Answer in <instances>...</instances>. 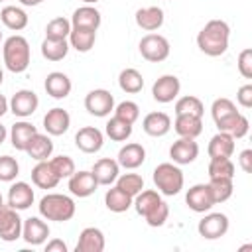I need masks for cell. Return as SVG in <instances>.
<instances>
[{"instance_id": "29", "label": "cell", "mask_w": 252, "mask_h": 252, "mask_svg": "<svg viewBox=\"0 0 252 252\" xmlns=\"http://www.w3.org/2000/svg\"><path fill=\"white\" fill-rule=\"evenodd\" d=\"M173 128L179 138H197L203 132V118L193 114H175Z\"/></svg>"}, {"instance_id": "2", "label": "cell", "mask_w": 252, "mask_h": 252, "mask_svg": "<svg viewBox=\"0 0 252 252\" xmlns=\"http://www.w3.org/2000/svg\"><path fill=\"white\" fill-rule=\"evenodd\" d=\"M132 207L136 209V213L140 217L146 219V222L154 228L158 226H163L167 217H169V207L167 203L161 199L159 191H154V189H142L134 201H132Z\"/></svg>"}, {"instance_id": "15", "label": "cell", "mask_w": 252, "mask_h": 252, "mask_svg": "<svg viewBox=\"0 0 252 252\" xmlns=\"http://www.w3.org/2000/svg\"><path fill=\"white\" fill-rule=\"evenodd\" d=\"M102 144H104V136L94 126H83L75 134V146L83 154H96V152H100Z\"/></svg>"}, {"instance_id": "16", "label": "cell", "mask_w": 252, "mask_h": 252, "mask_svg": "<svg viewBox=\"0 0 252 252\" xmlns=\"http://www.w3.org/2000/svg\"><path fill=\"white\" fill-rule=\"evenodd\" d=\"M33 199H35L33 189H32V185L26 183V181H16V183H12L10 189H8V205H10L12 209H16V211H26V209H30V207L33 205Z\"/></svg>"}, {"instance_id": "22", "label": "cell", "mask_w": 252, "mask_h": 252, "mask_svg": "<svg viewBox=\"0 0 252 252\" xmlns=\"http://www.w3.org/2000/svg\"><path fill=\"white\" fill-rule=\"evenodd\" d=\"M100 22H102L100 12L91 4L77 8L71 16V28H83V30H94L96 32L100 28Z\"/></svg>"}, {"instance_id": "53", "label": "cell", "mask_w": 252, "mask_h": 252, "mask_svg": "<svg viewBox=\"0 0 252 252\" xmlns=\"http://www.w3.org/2000/svg\"><path fill=\"white\" fill-rule=\"evenodd\" d=\"M83 2H85V4H96L98 0H83Z\"/></svg>"}, {"instance_id": "47", "label": "cell", "mask_w": 252, "mask_h": 252, "mask_svg": "<svg viewBox=\"0 0 252 252\" xmlns=\"http://www.w3.org/2000/svg\"><path fill=\"white\" fill-rule=\"evenodd\" d=\"M236 100H238V104H240L242 108H250V106H252V85H250V83H248V85H242V87L238 89Z\"/></svg>"}, {"instance_id": "37", "label": "cell", "mask_w": 252, "mask_h": 252, "mask_svg": "<svg viewBox=\"0 0 252 252\" xmlns=\"http://www.w3.org/2000/svg\"><path fill=\"white\" fill-rule=\"evenodd\" d=\"M207 185H209V191H211V195H213L215 205L228 201L230 195H232V191H234L232 177H211Z\"/></svg>"}, {"instance_id": "55", "label": "cell", "mask_w": 252, "mask_h": 252, "mask_svg": "<svg viewBox=\"0 0 252 252\" xmlns=\"http://www.w3.org/2000/svg\"><path fill=\"white\" fill-rule=\"evenodd\" d=\"M0 205H4V201H2V195H0Z\"/></svg>"}, {"instance_id": "20", "label": "cell", "mask_w": 252, "mask_h": 252, "mask_svg": "<svg viewBox=\"0 0 252 252\" xmlns=\"http://www.w3.org/2000/svg\"><path fill=\"white\" fill-rule=\"evenodd\" d=\"M104 246H106V240H104L102 230L96 226H87L79 234L75 252H102Z\"/></svg>"}, {"instance_id": "57", "label": "cell", "mask_w": 252, "mask_h": 252, "mask_svg": "<svg viewBox=\"0 0 252 252\" xmlns=\"http://www.w3.org/2000/svg\"><path fill=\"white\" fill-rule=\"evenodd\" d=\"M0 2H4V0H0Z\"/></svg>"}, {"instance_id": "21", "label": "cell", "mask_w": 252, "mask_h": 252, "mask_svg": "<svg viewBox=\"0 0 252 252\" xmlns=\"http://www.w3.org/2000/svg\"><path fill=\"white\" fill-rule=\"evenodd\" d=\"M116 161L124 169H138L146 161V150H144L142 144L130 142V144H126V146L120 148V152L116 156Z\"/></svg>"}, {"instance_id": "44", "label": "cell", "mask_w": 252, "mask_h": 252, "mask_svg": "<svg viewBox=\"0 0 252 252\" xmlns=\"http://www.w3.org/2000/svg\"><path fill=\"white\" fill-rule=\"evenodd\" d=\"M51 167L55 169V173L59 175V179H69L77 169H75V161L69 156H55L53 159H49Z\"/></svg>"}, {"instance_id": "11", "label": "cell", "mask_w": 252, "mask_h": 252, "mask_svg": "<svg viewBox=\"0 0 252 252\" xmlns=\"http://www.w3.org/2000/svg\"><path fill=\"white\" fill-rule=\"evenodd\" d=\"M8 104H10V112H12L14 116L28 118V116H32V114L37 110L39 98H37V94H35L33 91H30V89H20V91H16V93L12 94V98H10Z\"/></svg>"}, {"instance_id": "23", "label": "cell", "mask_w": 252, "mask_h": 252, "mask_svg": "<svg viewBox=\"0 0 252 252\" xmlns=\"http://www.w3.org/2000/svg\"><path fill=\"white\" fill-rule=\"evenodd\" d=\"M91 171H93V175H94V179H96L98 185H106L108 187L120 175V165L112 158H100L98 161H94V165H93Z\"/></svg>"}, {"instance_id": "30", "label": "cell", "mask_w": 252, "mask_h": 252, "mask_svg": "<svg viewBox=\"0 0 252 252\" xmlns=\"http://www.w3.org/2000/svg\"><path fill=\"white\" fill-rule=\"evenodd\" d=\"M209 158H230L234 154V138L228 132H217L209 146H207Z\"/></svg>"}, {"instance_id": "50", "label": "cell", "mask_w": 252, "mask_h": 252, "mask_svg": "<svg viewBox=\"0 0 252 252\" xmlns=\"http://www.w3.org/2000/svg\"><path fill=\"white\" fill-rule=\"evenodd\" d=\"M10 110V104H8V98L4 94H0V118Z\"/></svg>"}, {"instance_id": "43", "label": "cell", "mask_w": 252, "mask_h": 252, "mask_svg": "<svg viewBox=\"0 0 252 252\" xmlns=\"http://www.w3.org/2000/svg\"><path fill=\"white\" fill-rule=\"evenodd\" d=\"M114 116L130 122V124H134L140 118V106L134 100H122L120 104L114 106Z\"/></svg>"}, {"instance_id": "7", "label": "cell", "mask_w": 252, "mask_h": 252, "mask_svg": "<svg viewBox=\"0 0 252 252\" xmlns=\"http://www.w3.org/2000/svg\"><path fill=\"white\" fill-rule=\"evenodd\" d=\"M138 49L142 53V57L150 63H161L169 57V41L159 35V33H148L140 39L138 43Z\"/></svg>"}, {"instance_id": "19", "label": "cell", "mask_w": 252, "mask_h": 252, "mask_svg": "<svg viewBox=\"0 0 252 252\" xmlns=\"http://www.w3.org/2000/svg\"><path fill=\"white\" fill-rule=\"evenodd\" d=\"M96 187H98V183H96L93 171H75L69 177V191H71V195H75L79 199L91 197L96 191Z\"/></svg>"}, {"instance_id": "56", "label": "cell", "mask_w": 252, "mask_h": 252, "mask_svg": "<svg viewBox=\"0 0 252 252\" xmlns=\"http://www.w3.org/2000/svg\"><path fill=\"white\" fill-rule=\"evenodd\" d=\"M0 41H2V32H0Z\"/></svg>"}, {"instance_id": "36", "label": "cell", "mask_w": 252, "mask_h": 252, "mask_svg": "<svg viewBox=\"0 0 252 252\" xmlns=\"http://www.w3.org/2000/svg\"><path fill=\"white\" fill-rule=\"evenodd\" d=\"M69 41L67 39H51V37H45L41 41V55L47 59V61H61L67 57L69 53Z\"/></svg>"}, {"instance_id": "24", "label": "cell", "mask_w": 252, "mask_h": 252, "mask_svg": "<svg viewBox=\"0 0 252 252\" xmlns=\"http://www.w3.org/2000/svg\"><path fill=\"white\" fill-rule=\"evenodd\" d=\"M43 87H45V93H47L51 98H57V100L69 96V93H71V89H73L71 79H69L65 73H61V71L49 73V75L45 77Z\"/></svg>"}, {"instance_id": "41", "label": "cell", "mask_w": 252, "mask_h": 252, "mask_svg": "<svg viewBox=\"0 0 252 252\" xmlns=\"http://www.w3.org/2000/svg\"><path fill=\"white\" fill-rule=\"evenodd\" d=\"M207 171H209V179L211 177H234V163L230 158H211Z\"/></svg>"}, {"instance_id": "48", "label": "cell", "mask_w": 252, "mask_h": 252, "mask_svg": "<svg viewBox=\"0 0 252 252\" xmlns=\"http://www.w3.org/2000/svg\"><path fill=\"white\" fill-rule=\"evenodd\" d=\"M238 163L244 173H250L252 171V150H242L238 156Z\"/></svg>"}, {"instance_id": "54", "label": "cell", "mask_w": 252, "mask_h": 252, "mask_svg": "<svg viewBox=\"0 0 252 252\" xmlns=\"http://www.w3.org/2000/svg\"><path fill=\"white\" fill-rule=\"evenodd\" d=\"M2 81H4V73H2V69H0V85H2Z\"/></svg>"}, {"instance_id": "10", "label": "cell", "mask_w": 252, "mask_h": 252, "mask_svg": "<svg viewBox=\"0 0 252 252\" xmlns=\"http://www.w3.org/2000/svg\"><path fill=\"white\" fill-rule=\"evenodd\" d=\"M197 230L205 240H217L228 232V217L224 213H209L199 220Z\"/></svg>"}, {"instance_id": "8", "label": "cell", "mask_w": 252, "mask_h": 252, "mask_svg": "<svg viewBox=\"0 0 252 252\" xmlns=\"http://www.w3.org/2000/svg\"><path fill=\"white\" fill-rule=\"evenodd\" d=\"M85 108L96 118H104L114 110V96L106 89H93L85 96Z\"/></svg>"}, {"instance_id": "9", "label": "cell", "mask_w": 252, "mask_h": 252, "mask_svg": "<svg viewBox=\"0 0 252 252\" xmlns=\"http://www.w3.org/2000/svg\"><path fill=\"white\" fill-rule=\"evenodd\" d=\"M22 219L10 205H0V238L4 242H14L22 238Z\"/></svg>"}, {"instance_id": "3", "label": "cell", "mask_w": 252, "mask_h": 252, "mask_svg": "<svg viewBox=\"0 0 252 252\" xmlns=\"http://www.w3.org/2000/svg\"><path fill=\"white\" fill-rule=\"evenodd\" d=\"M230 28L224 20H209L197 33V47L209 57H220L228 49Z\"/></svg>"}, {"instance_id": "35", "label": "cell", "mask_w": 252, "mask_h": 252, "mask_svg": "<svg viewBox=\"0 0 252 252\" xmlns=\"http://www.w3.org/2000/svg\"><path fill=\"white\" fill-rule=\"evenodd\" d=\"M0 20L12 32H20V30H24L28 26V14L22 8H18V6H6V8H2Z\"/></svg>"}, {"instance_id": "45", "label": "cell", "mask_w": 252, "mask_h": 252, "mask_svg": "<svg viewBox=\"0 0 252 252\" xmlns=\"http://www.w3.org/2000/svg\"><path fill=\"white\" fill-rule=\"evenodd\" d=\"M20 173V165L12 156H0V181H14Z\"/></svg>"}, {"instance_id": "14", "label": "cell", "mask_w": 252, "mask_h": 252, "mask_svg": "<svg viewBox=\"0 0 252 252\" xmlns=\"http://www.w3.org/2000/svg\"><path fill=\"white\" fill-rule=\"evenodd\" d=\"M185 203L191 211L195 213H207L213 209L215 201H213V195L209 191V185L207 183H197L193 187L187 189V195H185Z\"/></svg>"}, {"instance_id": "38", "label": "cell", "mask_w": 252, "mask_h": 252, "mask_svg": "<svg viewBox=\"0 0 252 252\" xmlns=\"http://www.w3.org/2000/svg\"><path fill=\"white\" fill-rule=\"evenodd\" d=\"M104 132H106V136H108L110 140H114V142H126V140L132 136V124L126 122V120H122V118H118V116H112V118L106 122Z\"/></svg>"}, {"instance_id": "33", "label": "cell", "mask_w": 252, "mask_h": 252, "mask_svg": "<svg viewBox=\"0 0 252 252\" xmlns=\"http://www.w3.org/2000/svg\"><path fill=\"white\" fill-rule=\"evenodd\" d=\"M96 39V32L94 30H83V28H71L69 33V45L73 49H77L79 53H87L93 49Z\"/></svg>"}, {"instance_id": "52", "label": "cell", "mask_w": 252, "mask_h": 252, "mask_svg": "<svg viewBox=\"0 0 252 252\" xmlns=\"http://www.w3.org/2000/svg\"><path fill=\"white\" fill-rule=\"evenodd\" d=\"M6 136H8V130H6V126H2V124H0V146L4 144Z\"/></svg>"}, {"instance_id": "32", "label": "cell", "mask_w": 252, "mask_h": 252, "mask_svg": "<svg viewBox=\"0 0 252 252\" xmlns=\"http://www.w3.org/2000/svg\"><path fill=\"white\" fill-rule=\"evenodd\" d=\"M132 201L134 197H130L128 193H124L122 189H118L116 185L110 187L106 193H104V205L108 211L112 213H126L130 207H132Z\"/></svg>"}, {"instance_id": "5", "label": "cell", "mask_w": 252, "mask_h": 252, "mask_svg": "<svg viewBox=\"0 0 252 252\" xmlns=\"http://www.w3.org/2000/svg\"><path fill=\"white\" fill-rule=\"evenodd\" d=\"M2 55H4V65L8 71L12 73H24L30 67V59H32V51H30V43L24 35H10L4 41L2 47Z\"/></svg>"}, {"instance_id": "25", "label": "cell", "mask_w": 252, "mask_h": 252, "mask_svg": "<svg viewBox=\"0 0 252 252\" xmlns=\"http://www.w3.org/2000/svg\"><path fill=\"white\" fill-rule=\"evenodd\" d=\"M24 152H26L32 159L43 161V159L51 158V154H53V142H51L49 134H39V132H35V134L30 138V142H28V146H26Z\"/></svg>"}, {"instance_id": "28", "label": "cell", "mask_w": 252, "mask_h": 252, "mask_svg": "<svg viewBox=\"0 0 252 252\" xmlns=\"http://www.w3.org/2000/svg\"><path fill=\"white\" fill-rule=\"evenodd\" d=\"M136 24L138 28H142L144 32H156L163 26V10L158 8V6H148V8H140L136 10Z\"/></svg>"}, {"instance_id": "18", "label": "cell", "mask_w": 252, "mask_h": 252, "mask_svg": "<svg viewBox=\"0 0 252 252\" xmlns=\"http://www.w3.org/2000/svg\"><path fill=\"white\" fill-rule=\"evenodd\" d=\"M71 126V116L65 108H51L47 110V114L43 116V128L49 136H63Z\"/></svg>"}, {"instance_id": "4", "label": "cell", "mask_w": 252, "mask_h": 252, "mask_svg": "<svg viewBox=\"0 0 252 252\" xmlns=\"http://www.w3.org/2000/svg\"><path fill=\"white\" fill-rule=\"evenodd\" d=\"M37 209L45 220H55V222L71 220L77 211L75 201L69 195H61V193H47L45 197H41Z\"/></svg>"}, {"instance_id": "13", "label": "cell", "mask_w": 252, "mask_h": 252, "mask_svg": "<svg viewBox=\"0 0 252 252\" xmlns=\"http://www.w3.org/2000/svg\"><path fill=\"white\" fill-rule=\"evenodd\" d=\"M199 156V144L193 138H179L169 148V158L177 165H189Z\"/></svg>"}, {"instance_id": "40", "label": "cell", "mask_w": 252, "mask_h": 252, "mask_svg": "<svg viewBox=\"0 0 252 252\" xmlns=\"http://www.w3.org/2000/svg\"><path fill=\"white\" fill-rule=\"evenodd\" d=\"M114 183H116L118 189H122V191L128 193L130 197H136V195L144 189V179H142V175H138V173H122V175L116 177Z\"/></svg>"}, {"instance_id": "12", "label": "cell", "mask_w": 252, "mask_h": 252, "mask_svg": "<svg viewBox=\"0 0 252 252\" xmlns=\"http://www.w3.org/2000/svg\"><path fill=\"white\" fill-rule=\"evenodd\" d=\"M179 91H181V83L175 75H161L152 87V96L156 102L167 104L177 98Z\"/></svg>"}, {"instance_id": "26", "label": "cell", "mask_w": 252, "mask_h": 252, "mask_svg": "<svg viewBox=\"0 0 252 252\" xmlns=\"http://www.w3.org/2000/svg\"><path fill=\"white\" fill-rule=\"evenodd\" d=\"M142 128L152 138H161L171 130V118L165 112H150L142 120Z\"/></svg>"}, {"instance_id": "6", "label": "cell", "mask_w": 252, "mask_h": 252, "mask_svg": "<svg viewBox=\"0 0 252 252\" xmlns=\"http://www.w3.org/2000/svg\"><path fill=\"white\" fill-rule=\"evenodd\" d=\"M152 179H154V185L158 187V191H159L161 195H165V197L177 195V193L183 189V183H185L183 171L179 169V165H177V163H169V161L159 163V165L154 169Z\"/></svg>"}, {"instance_id": "42", "label": "cell", "mask_w": 252, "mask_h": 252, "mask_svg": "<svg viewBox=\"0 0 252 252\" xmlns=\"http://www.w3.org/2000/svg\"><path fill=\"white\" fill-rule=\"evenodd\" d=\"M71 33V20L59 16V18H53L47 26H45V37H51V39H67Z\"/></svg>"}, {"instance_id": "27", "label": "cell", "mask_w": 252, "mask_h": 252, "mask_svg": "<svg viewBox=\"0 0 252 252\" xmlns=\"http://www.w3.org/2000/svg\"><path fill=\"white\" fill-rule=\"evenodd\" d=\"M32 181L39 189H53V187H57V183L61 179L55 173V169L51 167L49 159H43V161H37L35 167L32 169Z\"/></svg>"}, {"instance_id": "39", "label": "cell", "mask_w": 252, "mask_h": 252, "mask_svg": "<svg viewBox=\"0 0 252 252\" xmlns=\"http://www.w3.org/2000/svg\"><path fill=\"white\" fill-rule=\"evenodd\" d=\"M203 112H205V106H203L201 98L195 96V94L181 96L175 102V114H193V116H201L203 118Z\"/></svg>"}, {"instance_id": "51", "label": "cell", "mask_w": 252, "mask_h": 252, "mask_svg": "<svg viewBox=\"0 0 252 252\" xmlns=\"http://www.w3.org/2000/svg\"><path fill=\"white\" fill-rule=\"evenodd\" d=\"M43 0H20V4L22 6H37V4H41Z\"/></svg>"}, {"instance_id": "31", "label": "cell", "mask_w": 252, "mask_h": 252, "mask_svg": "<svg viewBox=\"0 0 252 252\" xmlns=\"http://www.w3.org/2000/svg\"><path fill=\"white\" fill-rule=\"evenodd\" d=\"M37 132V128L32 124V122H26V120H20L16 122L12 128H10V142H12V148L14 150H20L24 152L30 138Z\"/></svg>"}, {"instance_id": "34", "label": "cell", "mask_w": 252, "mask_h": 252, "mask_svg": "<svg viewBox=\"0 0 252 252\" xmlns=\"http://www.w3.org/2000/svg\"><path fill=\"white\" fill-rule=\"evenodd\" d=\"M118 87L128 93V94H136L144 89V77L138 69L134 67H128V69H122L120 75H118Z\"/></svg>"}, {"instance_id": "46", "label": "cell", "mask_w": 252, "mask_h": 252, "mask_svg": "<svg viewBox=\"0 0 252 252\" xmlns=\"http://www.w3.org/2000/svg\"><path fill=\"white\" fill-rule=\"evenodd\" d=\"M238 73L244 77V79H252V49L246 47L238 53Z\"/></svg>"}, {"instance_id": "1", "label": "cell", "mask_w": 252, "mask_h": 252, "mask_svg": "<svg viewBox=\"0 0 252 252\" xmlns=\"http://www.w3.org/2000/svg\"><path fill=\"white\" fill-rule=\"evenodd\" d=\"M211 114H213V120L219 128V132H228L234 140L244 138L248 134L250 122L242 112L236 110V104L230 98H224V96L215 98L213 106H211Z\"/></svg>"}, {"instance_id": "49", "label": "cell", "mask_w": 252, "mask_h": 252, "mask_svg": "<svg viewBox=\"0 0 252 252\" xmlns=\"http://www.w3.org/2000/svg\"><path fill=\"white\" fill-rule=\"evenodd\" d=\"M67 250H69L67 244L63 240H59V238H53V240H49L45 244V252H67Z\"/></svg>"}, {"instance_id": "17", "label": "cell", "mask_w": 252, "mask_h": 252, "mask_svg": "<svg viewBox=\"0 0 252 252\" xmlns=\"http://www.w3.org/2000/svg\"><path fill=\"white\" fill-rule=\"evenodd\" d=\"M49 236V226L45 220H41L39 217H30L22 222V238L32 244V246H39L47 240Z\"/></svg>"}]
</instances>
